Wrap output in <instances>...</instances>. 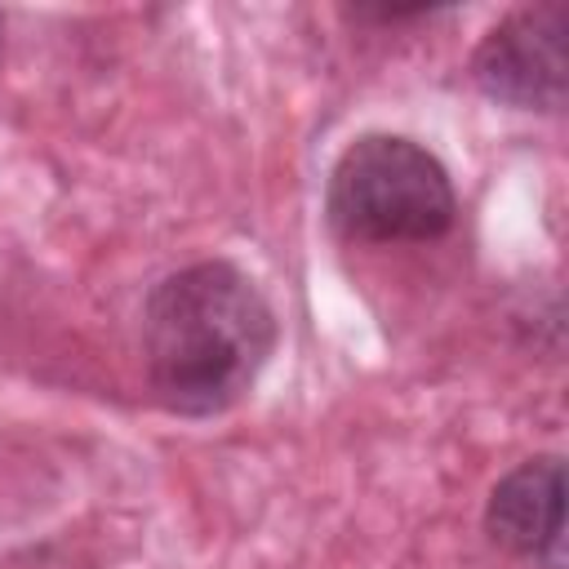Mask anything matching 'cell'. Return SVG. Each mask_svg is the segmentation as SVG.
<instances>
[{"mask_svg": "<svg viewBox=\"0 0 569 569\" xmlns=\"http://www.w3.org/2000/svg\"><path fill=\"white\" fill-rule=\"evenodd\" d=\"M453 209L445 164L396 133L356 138L329 173V218L351 240H436Z\"/></svg>", "mask_w": 569, "mask_h": 569, "instance_id": "2", "label": "cell"}, {"mask_svg": "<svg viewBox=\"0 0 569 569\" xmlns=\"http://www.w3.org/2000/svg\"><path fill=\"white\" fill-rule=\"evenodd\" d=\"M489 538L538 569H565V471L560 458H529L498 480L489 511Z\"/></svg>", "mask_w": 569, "mask_h": 569, "instance_id": "4", "label": "cell"}, {"mask_svg": "<svg viewBox=\"0 0 569 569\" xmlns=\"http://www.w3.org/2000/svg\"><path fill=\"white\" fill-rule=\"evenodd\" d=\"M565 36H569L565 4L520 9L485 36V44L476 49L471 76L498 102L551 111L565 98V71H569Z\"/></svg>", "mask_w": 569, "mask_h": 569, "instance_id": "3", "label": "cell"}, {"mask_svg": "<svg viewBox=\"0 0 569 569\" xmlns=\"http://www.w3.org/2000/svg\"><path fill=\"white\" fill-rule=\"evenodd\" d=\"M276 316L231 262H196L160 280L142 316V351L156 396L173 413H222L262 373Z\"/></svg>", "mask_w": 569, "mask_h": 569, "instance_id": "1", "label": "cell"}]
</instances>
